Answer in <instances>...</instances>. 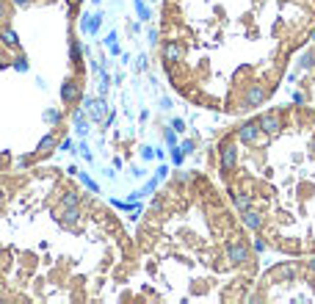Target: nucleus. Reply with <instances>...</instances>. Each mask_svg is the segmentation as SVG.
<instances>
[{
  "label": "nucleus",
  "instance_id": "f257e3e1",
  "mask_svg": "<svg viewBox=\"0 0 315 304\" xmlns=\"http://www.w3.org/2000/svg\"><path fill=\"white\" fill-rule=\"evenodd\" d=\"M249 258H252V252L246 243H238V241L227 243V260L232 266H243V263H249Z\"/></svg>",
  "mask_w": 315,
  "mask_h": 304
},
{
  "label": "nucleus",
  "instance_id": "f03ea898",
  "mask_svg": "<svg viewBox=\"0 0 315 304\" xmlns=\"http://www.w3.org/2000/svg\"><path fill=\"white\" fill-rule=\"evenodd\" d=\"M265 97H268L265 86H263V83H252L249 89H246V94H243V103L249 105V108H257V105L265 103Z\"/></svg>",
  "mask_w": 315,
  "mask_h": 304
},
{
  "label": "nucleus",
  "instance_id": "7ed1b4c3",
  "mask_svg": "<svg viewBox=\"0 0 315 304\" xmlns=\"http://www.w3.org/2000/svg\"><path fill=\"white\" fill-rule=\"evenodd\" d=\"M235 163H238V147L232 144V141H224V144H221V172L224 174L232 172Z\"/></svg>",
  "mask_w": 315,
  "mask_h": 304
},
{
  "label": "nucleus",
  "instance_id": "20e7f679",
  "mask_svg": "<svg viewBox=\"0 0 315 304\" xmlns=\"http://www.w3.org/2000/svg\"><path fill=\"white\" fill-rule=\"evenodd\" d=\"M61 100H64L66 105H75L80 100V83L75 78H66L64 86H61Z\"/></svg>",
  "mask_w": 315,
  "mask_h": 304
},
{
  "label": "nucleus",
  "instance_id": "39448f33",
  "mask_svg": "<svg viewBox=\"0 0 315 304\" xmlns=\"http://www.w3.org/2000/svg\"><path fill=\"white\" fill-rule=\"evenodd\" d=\"M260 136H263V130H260V125L257 122H246V125L238 130V138H241V144H257Z\"/></svg>",
  "mask_w": 315,
  "mask_h": 304
},
{
  "label": "nucleus",
  "instance_id": "423d86ee",
  "mask_svg": "<svg viewBox=\"0 0 315 304\" xmlns=\"http://www.w3.org/2000/svg\"><path fill=\"white\" fill-rule=\"evenodd\" d=\"M260 130L274 136V133H279V127H282V119H279V113H263V116L257 119Z\"/></svg>",
  "mask_w": 315,
  "mask_h": 304
},
{
  "label": "nucleus",
  "instance_id": "0eeeda50",
  "mask_svg": "<svg viewBox=\"0 0 315 304\" xmlns=\"http://www.w3.org/2000/svg\"><path fill=\"white\" fill-rule=\"evenodd\" d=\"M183 44L180 42H169L166 47H163V61L166 64H177V61H183Z\"/></svg>",
  "mask_w": 315,
  "mask_h": 304
},
{
  "label": "nucleus",
  "instance_id": "6e6552de",
  "mask_svg": "<svg viewBox=\"0 0 315 304\" xmlns=\"http://www.w3.org/2000/svg\"><path fill=\"white\" fill-rule=\"evenodd\" d=\"M243 224L257 232V229L263 227V216H260L257 211H252V207H246V211H243Z\"/></svg>",
  "mask_w": 315,
  "mask_h": 304
},
{
  "label": "nucleus",
  "instance_id": "1a4fd4ad",
  "mask_svg": "<svg viewBox=\"0 0 315 304\" xmlns=\"http://www.w3.org/2000/svg\"><path fill=\"white\" fill-rule=\"evenodd\" d=\"M78 219H80V211H78V207H64V216H61V221H64L66 227H75V224H78Z\"/></svg>",
  "mask_w": 315,
  "mask_h": 304
},
{
  "label": "nucleus",
  "instance_id": "9d476101",
  "mask_svg": "<svg viewBox=\"0 0 315 304\" xmlns=\"http://www.w3.org/2000/svg\"><path fill=\"white\" fill-rule=\"evenodd\" d=\"M0 39H3L6 47H19V39H17V33L11 28H0Z\"/></svg>",
  "mask_w": 315,
  "mask_h": 304
},
{
  "label": "nucleus",
  "instance_id": "9b49d317",
  "mask_svg": "<svg viewBox=\"0 0 315 304\" xmlns=\"http://www.w3.org/2000/svg\"><path fill=\"white\" fill-rule=\"evenodd\" d=\"M293 276V266H279L277 271H271V279H290Z\"/></svg>",
  "mask_w": 315,
  "mask_h": 304
},
{
  "label": "nucleus",
  "instance_id": "f8f14e48",
  "mask_svg": "<svg viewBox=\"0 0 315 304\" xmlns=\"http://www.w3.org/2000/svg\"><path fill=\"white\" fill-rule=\"evenodd\" d=\"M232 199H235V205L241 207V211L252 207V197H249V194H243V191H235V197H232Z\"/></svg>",
  "mask_w": 315,
  "mask_h": 304
},
{
  "label": "nucleus",
  "instance_id": "ddd939ff",
  "mask_svg": "<svg viewBox=\"0 0 315 304\" xmlns=\"http://www.w3.org/2000/svg\"><path fill=\"white\" fill-rule=\"evenodd\" d=\"M78 202H80V197H78V194L66 191L64 197H61V207H78Z\"/></svg>",
  "mask_w": 315,
  "mask_h": 304
},
{
  "label": "nucleus",
  "instance_id": "4468645a",
  "mask_svg": "<svg viewBox=\"0 0 315 304\" xmlns=\"http://www.w3.org/2000/svg\"><path fill=\"white\" fill-rule=\"evenodd\" d=\"M53 147H56V136H53V133H50V136H44L42 141H39V152H50Z\"/></svg>",
  "mask_w": 315,
  "mask_h": 304
},
{
  "label": "nucleus",
  "instance_id": "2eb2a0df",
  "mask_svg": "<svg viewBox=\"0 0 315 304\" xmlns=\"http://www.w3.org/2000/svg\"><path fill=\"white\" fill-rule=\"evenodd\" d=\"M88 111H92V116H94V119H100L105 108H102V103H100V100H92V103H88Z\"/></svg>",
  "mask_w": 315,
  "mask_h": 304
},
{
  "label": "nucleus",
  "instance_id": "dca6fc26",
  "mask_svg": "<svg viewBox=\"0 0 315 304\" xmlns=\"http://www.w3.org/2000/svg\"><path fill=\"white\" fill-rule=\"evenodd\" d=\"M312 66H315V56H312V53H307V56L301 58V69H312Z\"/></svg>",
  "mask_w": 315,
  "mask_h": 304
},
{
  "label": "nucleus",
  "instance_id": "f3484780",
  "mask_svg": "<svg viewBox=\"0 0 315 304\" xmlns=\"http://www.w3.org/2000/svg\"><path fill=\"white\" fill-rule=\"evenodd\" d=\"M180 150L186 152V155H188V152H194V141H191V138H188V141H183V144H180Z\"/></svg>",
  "mask_w": 315,
  "mask_h": 304
},
{
  "label": "nucleus",
  "instance_id": "a211bd4d",
  "mask_svg": "<svg viewBox=\"0 0 315 304\" xmlns=\"http://www.w3.org/2000/svg\"><path fill=\"white\" fill-rule=\"evenodd\" d=\"M72 61H75V64L80 61V47H78V42H72Z\"/></svg>",
  "mask_w": 315,
  "mask_h": 304
},
{
  "label": "nucleus",
  "instance_id": "6ab92c4d",
  "mask_svg": "<svg viewBox=\"0 0 315 304\" xmlns=\"http://www.w3.org/2000/svg\"><path fill=\"white\" fill-rule=\"evenodd\" d=\"M183 155H186V152H183V150H180V147H174V152H172V158H174V163H180V160H183Z\"/></svg>",
  "mask_w": 315,
  "mask_h": 304
},
{
  "label": "nucleus",
  "instance_id": "aec40b11",
  "mask_svg": "<svg viewBox=\"0 0 315 304\" xmlns=\"http://www.w3.org/2000/svg\"><path fill=\"white\" fill-rule=\"evenodd\" d=\"M255 249H257V252H265V249H268V243H265L263 238H257L255 241Z\"/></svg>",
  "mask_w": 315,
  "mask_h": 304
},
{
  "label": "nucleus",
  "instance_id": "412c9836",
  "mask_svg": "<svg viewBox=\"0 0 315 304\" xmlns=\"http://www.w3.org/2000/svg\"><path fill=\"white\" fill-rule=\"evenodd\" d=\"M172 127H174L177 133H183V130H186V127H183V119H174V122H172Z\"/></svg>",
  "mask_w": 315,
  "mask_h": 304
},
{
  "label": "nucleus",
  "instance_id": "4be33fe9",
  "mask_svg": "<svg viewBox=\"0 0 315 304\" xmlns=\"http://www.w3.org/2000/svg\"><path fill=\"white\" fill-rule=\"evenodd\" d=\"M293 103H304V94H301V91H293Z\"/></svg>",
  "mask_w": 315,
  "mask_h": 304
},
{
  "label": "nucleus",
  "instance_id": "5701e85b",
  "mask_svg": "<svg viewBox=\"0 0 315 304\" xmlns=\"http://www.w3.org/2000/svg\"><path fill=\"white\" fill-rule=\"evenodd\" d=\"M14 3H17V6H28L31 0H14Z\"/></svg>",
  "mask_w": 315,
  "mask_h": 304
},
{
  "label": "nucleus",
  "instance_id": "b1692460",
  "mask_svg": "<svg viewBox=\"0 0 315 304\" xmlns=\"http://www.w3.org/2000/svg\"><path fill=\"white\" fill-rule=\"evenodd\" d=\"M310 268H312V271H315V260H310Z\"/></svg>",
  "mask_w": 315,
  "mask_h": 304
},
{
  "label": "nucleus",
  "instance_id": "393cba45",
  "mask_svg": "<svg viewBox=\"0 0 315 304\" xmlns=\"http://www.w3.org/2000/svg\"><path fill=\"white\" fill-rule=\"evenodd\" d=\"M0 19H3V6H0Z\"/></svg>",
  "mask_w": 315,
  "mask_h": 304
}]
</instances>
